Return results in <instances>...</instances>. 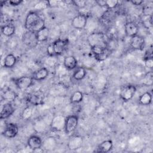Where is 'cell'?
Masks as SVG:
<instances>
[{
    "label": "cell",
    "mask_w": 153,
    "mask_h": 153,
    "mask_svg": "<svg viewBox=\"0 0 153 153\" xmlns=\"http://www.w3.org/2000/svg\"><path fill=\"white\" fill-rule=\"evenodd\" d=\"M17 59L14 54L10 53L4 57L3 65L5 68H12L16 63Z\"/></svg>",
    "instance_id": "22"
},
{
    "label": "cell",
    "mask_w": 153,
    "mask_h": 153,
    "mask_svg": "<svg viewBox=\"0 0 153 153\" xmlns=\"http://www.w3.org/2000/svg\"><path fill=\"white\" fill-rule=\"evenodd\" d=\"M83 143V138L79 135L72 136L68 140L67 146L71 151L77 150L82 146Z\"/></svg>",
    "instance_id": "11"
},
{
    "label": "cell",
    "mask_w": 153,
    "mask_h": 153,
    "mask_svg": "<svg viewBox=\"0 0 153 153\" xmlns=\"http://www.w3.org/2000/svg\"><path fill=\"white\" fill-rule=\"evenodd\" d=\"M124 32L127 36L131 38L138 35L139 27L137 25L133 22H127L124 25Z\"/></svg>",
    "instance_id": "16"
},
{
    "label": "cell",
    "mask_w": 153,
    "mask_h": 153,
    "mask_svg": "<svg viewBox=\"0 0 153 153\" xmlns=\"http://www.w3.org/2000/svg\"><path fill=\"white\" fill-rule=\"evenodd\" d=\"M87 42L90 47L96 45H107L105 36L102 32H93L87 37Z\"/></svg>",
    "instance_id": "3"
},
{
    "label": "cell",
    "mask_w": 153,
    "mask_h": 153,
    "mask_svg": "<svg viewBox=\"0 0 153 153\" xmlns=\"http://www.w3.org/2000/svg\"><path fill=\"white\" fill-rule=\"evenodd\" d=\"M119 1L117 0H109L105 1V7L108 9L115 8L118 4Z\"/></svg>",
    "instance_id": "32"
},
{
    "label": "cell",
    "mask_w": 153,
    "mask_h": 153,
    "mask_svg": "<svg viewBox=\"0 0 153 153\" xmlns=\"http://www.w3.org/2000/svg\"><path fill=\"white\" fill-rule=\"evenodd\" d=\"M15 109L12 104L10 102L4 103L1 109L0 118L1 120H5L10 117L14 112Z\"/></svg>",
    "instance_id": "15"
},
{
    "label": "cell",
    "mask_w": 153,
    "mask_h": 153,
    "mask_svg": "<svg viewBox=\"0 0 153 153\" xmlns=\"http://www.w3.org/2000/svg\"><path fill=\"white\" fill-rule=\"evenodd\" d=\"M55 56H59L62 54L67 48L69 44V40L68 39L59 38L53 42H52Z\"/></svg>",
    "instance_id": "8"
},
{
    "label": "cell",
    "mask_w": 153,
    "mask_h": 153,
    "mask_svg": "<svg viewBox=\"0 0 153 153\" xmlns=\"http://www.w3.org/2000/svg\"><path fill=\"white\" fill-rule=\"evenodd\" d=\"M56 145V142L54 139L52 137H50L47 138L43 143H42V147L47 150H52L54 149Z\"/></svg>",
    "instance_id": "28"
},
{
    "label": "cell",
    "mask_w": 153,
    "mask_h": 153,
    "mask_svg": "<svg viewBox=\"0 0 153 153\" xmlns=\"http://www.w3.org/2000/svg\"><path fill=\"white\" fill-rule=\"evenodd\" d=\"M22 41L29 47L33 48L36 47L38 43L36 36V32L27 30L23 35Z\"/></svg>",
    "instance_id": "9"
},
{
    "label": "cell",
    "mask_w": 153,
    "mask_h": 153,
    "mask_svg": "<svg viewBox=\"0 0 153 153\" xmlns=\"http://www.w3.org/2000/svg\"><path fill=\"white\" fill-rule=\"evenodd\" d=\"M50 35V29L47 26L44 27L41 30L36 32V36L38 42L46 41Z\"/></svg>",
    "instance_id": "21"
},
{
    "label": "cell",
    "mask_w": 153,
    "mask_h": 153,
    "mask_svg": "<svg viewBox=\"0 0 153 153\" xmlns=\"http://www.w3.org/2000/svg\"><path fill=\"white\" fill-rule=\"evenodd\" d=\"M27 30L37 32L45 27L44 20L35 11H30L27 14L24 24Z\"/></svg>",
    "instance_id": "1"
},
{
    "label": "cell",
    "mask_w": 153,
    "mask_h": 153,
    "mask_svg": "<svg viewBox=\"0 0 153 153\" xmlns=\"http://www.w3.org/2000/svg\"><path fill=\"white\" fill-rule=\"evenodd\" d=\"M113 147V142L111 140H106L101 142L97 146L96 152L106 153L109 152Z\"/></svg>",
    "instance_id": "20"
},
{
    "label": "cell",
    "mask_w": 153,
    "mask_h": 153,
    "mask_svg": "<svg viewBox=\"0 0 153 153\" xmlns=\"http://www.w3.org/2000/svg\"><path fill=\"white\" fill-rule=\"evenodd\" d=\"M90 48L95 59L98 62L105 60L110 54V50L107 45H96Z\"/></svg>",
    "instance_id": "2"
},
{
    "label": "cell",
    "mask_w": 153,
    "mask_h": 153,
    "mask_svg": "<svg viewBox=\"0 0 153 153\" xmlns=\"http://www.w3.org/2000/svg\"><path fill=\"white\" fill-rule=\"evenodd\" d=\"M1 32L3 35L7 37H10L15 33V26L11 24H5L1 27Z\"/></svg>",
    "instance_id": "25"
},
{
    "label": "cell",
    "mask_w": 153,
    "mask_h": 153,
    "mask_svg": "<svg viewBox=\"0 0 153 153\" xmlns=\"http://www.w3.org/2000/svg\"><path fill=\"white\" fill-rule=\"evenodd\" d=\"M48 74H49L48 69L45 67H43L36 70L33 73V76L32 77L33 78L34 81H41L45 79L48 76Z\"/></svg>",
    "instance_id": "18"
},
{
    "label": "cell",
    "mask_w": 153,
    "mask_h": 153,
    "mask_svg": "<svg viewBox=\"0 0 153 153\" xmlns=\"http://www.w3.org/2000/svg\"><path fill=\"white\" fill-rule=\"evenodd\" d=\"M136 92V87L134 85L128 84L121 88L120 92V97L124 102L130 100Z\"/></svg>",
    "instance_id": "5"
},
{
    "label": "cell",
    "mask_w": 153,
    "mask_h": 153,
    "mask_svg": "<svg viewBox=\"0 0 153 153\" xmlns=\"http://www.w3.org/2000/svg\"><path fill=\"white\" fill-rule=\"evenodd\" d=\"M32 115V109L30 106L26 107L22 113V117L23 120H29Z\"/></svg>",
    "instance_id": "30"
},
{
    "label": "cell",
    "mask_w": 153,
    "mask_h": 153,
    "mask_svg": "<svg viewBox=\"0 0 153 153\" xmlns=\"http://www.w3.org/2000/svg\"><path fill=\"white\" fill-rule=\"evenodd\" d=\"M7 3L8 4V5H11V6H18L20 5L23 2V1L22 0H10L8 1H6Z\"/></svg>",
    "instance_id": "35"
},
{
    "label": "cell",
    "mask_w": 153,
    "mask_h": 153,
    "mask_svg": "<svg viewBox=\"0 0 153 153\" xmlns=\"http://www.w3.org/2000/svg\"><path fill=\"white\" fill-rule=\"evenodd\" d=\"M145 39L143 36L136 35L130 38V45L132 49L135 50H142L145 46Z\"/></svg>",
    "instance_id": "13"
},
{
    "label": "cell",
    "mask_w": 153,
    "mask_h": 153,
    "mask_svg": "<svg viewBox=\"0 0 153 153\" xmlns=\"http://www.w3.org/2000/svg\"><path fill=\"white\" fill-rule=\"evenodd\" d=\"M26 101L30 105L38 106L43 104L44 96L39 93H29L26 96Z\"/></svg>",
    "instance_id": "14"
},
{
    "label": "cell",
    "mask_w": 153,
    "mask_h": 153,
    "mask_svg": "<svg viewBox=\"0 0 153 153\" xmlns=\"http://www.w3.org/2000/svg\"><path fill=\"white\" fill-rule=\"evenodd\" d=\"M33 79L32 76H22L20 77L14 78L13 82L16 87L21 90H26L31 87L33 84Z\"/></svg>",
    "instance_id": "4"
},
{
    "label": "cell",
    "mask_w": 153,
    "mask_h": 153,
    "mask_svg": "<svg viewBox=\"0 0 153 153\" xmlns=\"http://www.w3.org/2000/svg\"><path fill=\"white\" fill-rule=\"evenodd\" d=\"M143 61L145 66L149 69H152L153 68V58L152 56H144Z\"/></svg>",
    "instance_id": "31"
},
{
    "label": "cell",
    "mask_w": 153,
    "mask_h": 153,
    "mask_svg": "<svg viewBox=\"0 0 153 153\" xmlns=\"http://www.w3.org/2000/svg\"><path fill=\"white\" fill-rule=\"evenodd\" d=\"M133 5H136V6H139V5H141L144 1H142V0H131L130 1Z\"/></svg>",
    "instance_id": "37"
},
{
    "label": "cell",
    "mask_w": 153,
    "mask_h": 153,
    "mask_svg": "<svg viewBox=\"0 0 153 153\" xmlns=\"http://www.w3.org/2000/svg\"><path fill=\"white\" fill-rule=\"evenodd\" d=\"M105 1H103V0H98V1H96V3L99 5L100 7H105Z\"/></svg>",
    "instance_id": "38"
},
{
    "label": "cell",
    "mask_w": 153,
    "mask_h": 153,
    "mask_svg": "<svg viewBox=\"0 0 153 153\" xmlns=\"http://www.w3.org/2000/svg\"><path fill=\"white\" fill-rule=\"evenodd\" d=\"M78 61L74 56H66L63 59V66L68 70H72L77 66Z\"/></svg>",
    "instance_id": "19"
},
{
    "label": "cell",
    "mask_w": 153,
    "mask_h": 153,
    "mask_svg": "<svg viewBox=\"0 0 153 153\" xmlns=\"http://www.w3.org/2000/svg\"><path fill=\"white\" fill-rule=\"evenodd\" d=\"M72 2L74 4V5H75L76 7L79 8L84 7L87 4V2L83 0H75V1H73Z\"/></svg>",
    "instance_id": "34"
},
{
    "label": "cell",
    "mask_w": 153,
    "mask_h": 153,
    "mask_svg": "<svg viewBox=\"0 0 153 153\" xmlns=\"http://www.w3.org/2000/svg\"><path fill=\"white\" fill-rule=\"evenodd\" d=\"M78 117L76 115H70L65 118L64 130L67 134L73 133L78 124Z\"/></svg>",
    "instance_id": "6"
},
{
    "label": "cell",
    "mask_w": 153,
    "mask_h": 153,
    "mask_svg": "<svg viewBox=\"0 0 153 153\" xmlns=\"http://www.w3.org/2000/svg\"><path fill=\"white\" fill-rule=\"evenodd\" d=\"M43 141L42 139L37 135H32L29 137L27 144L29 149L32 151H36L42 147Z\"/></svg>",
    "instance_id": "12"
},
{
    "label": "cell",
    "mask_w": 153,
    "mask_h": 153,
    "mask_svg": "<svg viewBox=\"0 0 153 153\" xmlns=\"http://www.w3.org/2000/svg\"><path fill=\"white\" fill-rule=\"evenodd\" d=\"M88 17L84 14H78L75 16L72 20L71 25L72 27L76 29L82 30L85 28L87 25Z\"/></svg>",
    "instance_id": "7"
},
{
    "label": "cell",
    "mask_w": 153,
    "mask_h": 153,
    "mask_svg": "<svg viewBox=\"0 0 153 153\" xmlns=\"http://www.w3.org/2000/svg\"><path fill=\"white\" fill-rule=\"evenodd\" d=\"M152 96L151 93L146 91L142 93L138 99L139 103L143 106L149 105L152 103Z\"/></svg>",
    "instance_id": "23"
},
{
    "label": "cell",
    "mask_w": 153,
    "mask_h": 153,
    "mask_svg": "<svg viewBox=\"0 0 153 153\" xmlns=\"http://www.w3.org/2000/svg\"><path fill=\"white\" fill-rule=\"evenodd\" d=\"M65 123V118L60 115L55 116L51 120L50 126L52 130L56 131H59L62 129H64Z\"/></svg>",
    "instance_id": "17"
},
{
    "label": "cell",
    "mask_w": 153,
    "mask_h": 153,
    "mask_svg": "<svg viewBox=\"0 0 153 153\" xmlns=\"http://www.w3.org/2000/svg\"><path fill=\"white\" fill-rule=\"evenodd\" d=\"M17 94L9 88H5L4 90H2L1 97L6 101H13L17 97Z\"/></svg>",
    "instance_id": "24"
},
{
    "label": "cell",
    "mask_w": 153,
    "mask_h": 153,
    "mask_svg": "<svg viewBox=\"0 0 153 153\" xmlns=\"http://www.w3.org/2000/svg\"><path fill=\"white\" fill-rule=\"evenodd\" d=\"M47 54L50 56V57H52V56H55V54H54V49H53V44L52 43L50 44L47 48Z\"/></svg>",
    "instance_id": "36"
},
{
    "label": "cell",
    "mask_w": 153,
    "mask_h": 153,
    "mask_svg": "<svg viewBox=\"0 0 153 153\" xmlns=\"http://www.w3.org/2000/svg\"><path fill=\"white\" fill-rule=\"evenodd\" d=\"M19 131V128L17 124L10 123L6 124L4 130L2 132V134L7 138L11 139L17 135Z\"/></svg>",
    "instance_id": "10"
},
{
    "label": "cell",
    "mask_w": 153,
    "mask_h": 153,
    "mask_svg": "<svg viewBox=\"0 0 153 153\" xmlns=\"http://www.w3.org/2000/svg\"><path fill=\"white\" fill-rule=\"evenodd\" d=\"M87 74V71L84 67L78 68L73 73L72 78L76 81H81L84 79Z\"/></svg>",
    "instance_id": "26"
},
{
    "label": "cell",
    "mask_w": 153,
    "mask_h": 153,
    "mask_svg": "<svg viewBox=\"0 0 153 153\" xmlns=\"http://www.w3.org/2000/svg\"><path fill=\"white\" fill-rule=\"evenodd\" d=\"M153 7L152 5H145L143 7V14L145 16H150L152 14Z\"/></svg>",
    "instance_id": "33"
},
{
    "label": "cell",
    "mask_w": 153,
    "mask_h": 153,
    "mask_svg": "<svg viewBox=\"0 0 153 153\" xmlns=\"http://www.w3.org/2000/svg\"><path fill=\"white\" fill-rule=\"evenodd\" d=\"M143 84L146 85H151L153 82V73L152 71L148 72L143 77L142 80Z\"/></svg>",
    "instance_id": "29"
},
{
    "label": "cell",
    "mask_w": 153,
    "mask_h": 153,
    "mask_svg": "<svg viewBox=\"0 0 153 153\" xmlns=\"http://www.w3.org/2000/svg\"><path fill=\"white\" fill-rule=\"evenodd\" d=\"M83 93L78 90L74 92L70 97V101L72 103H78L82 101L83 99Z\"/></svg>",
    "instance_id": "27"
}]
</instances>
